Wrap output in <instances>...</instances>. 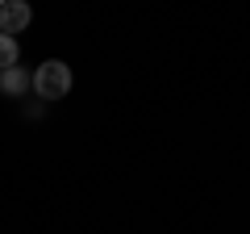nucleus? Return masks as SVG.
I'll return each instance as SVG.
<instances>
[{
  "label": "nucleus",
  "instance_id": "nucleus-1",
  "mask_svg": "<svg viewBox=\"0 0 250 234\" xmlns=\"http://www.w3.org/2000/svg\"><path fill=\"white\" fill-rule=\"evenodd\" d=\"M34 92L42 100H62L67 92H71V67L62 63V59H46V63L34 71Z\"/></svg>",
  "mask_w": 250,
  "mask_h": 234
},
{
  "label": "nucleus",
  "instance_id": "nucleus-2",
  "mask_svg": "<svg viewBox=\"0 0 250 234\" xmlns=\"http://www.w3.org/2000/svg\"><path fill=\"white\" fill-rule=\"evenodd\" d=\"M29 21H34V9H29L25 0H9V4L0 9V34L17 38L21 29H29Z\"/></svg>",
  "mask_w": 250,
  "mask_h": 234
},
{
  "label": "nucleus",
  "instance_id": "nucleus-3",
  "mask_svg": "<svg viewBox=\"0 0 250 234\" xmlns=\"http://www.w3.org/2000/svg\"><path fill=\"white\" fill-rule=\"evenodd\" d=\"M29 88H34V75H25L21 67H4L0 71V92L4 96H25Z\"/></svg>",
  "mask_w": 250,
  "mask_h": 234
},
{
  "label": "nucleus",
  "instance_id": "nucleus-4",
  "mask_svg": "<svg viewBox=\"0 0 250 234\" xmlns=\"http://www.w3.org/2000/svg\"><path fill=\"white\" fill-rule=\"evenodd\" d=\"M17 54H21L17 38H13V34H0V71H4V67H17Z\"/></svg>",
  "mask_w": 250,
  "mask_h": 234
},
{
  "label": "nucleus",
  "instance_id": "nucleus-5",
  "mask_svg": "<svg viewBox=\"0 0 250 234\" xmlns=\"http://www.w3.org/2000/svg\"><path fill=\"white\" fill-rule=\"evenodd\" d=\"M4 4H9V0H0V9H4Z\"/></svg>",
  "mask_w": 250,
  "mask_h": 234
}]
</instances>
